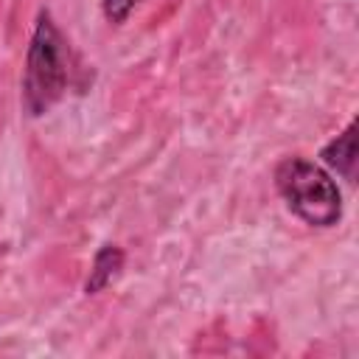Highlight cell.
Segmentation results:
<instances>
[{
    "mask_svg": "<svg viewBox=\"0 0 359 359\" xmlns=\"http://www.w3.org/2000/svg\"><path fill=\"white\" fill-rule=\"evenodd\" d=\"M140 0H104V17L109 20V22H115V25H121L129 14H132V8L137 6Z\"/></svg>",
    "mask_w": 359,
    "mask_h": 359,
    "instance_id": "cell-5",
    "label": "cell"
},
{
    "mask_svg": "<svg viewBox=\"0 0 359 359\" xmlns=\"http://www.w3.org/2000/svg\"><path fill=\"white\" fill-rule=\"evenodd\" d=\"M67 87V56L65 39L48 11L39 14L22 73V109L31 118L45 115Z\"/></svg>",
    "mask_w": 359,
    "mask_h": 359,
    "instance_id": "cell-2",
    "label": "cell"
},
{
    "mask_svg": "<svg viewBox=\"0 0 359 359\" xmlns=\"http://www.w3.org/2000/svg\"><path fill=\"white\" fill-rule=\"evenodd\" d=\"M320 157L331 171H337L339 177L353 182V171H356V123H348V129L342 135L328 140L325 149L320 151Z\"/></svg>",
    "mask_w": 359,
    "mask_h": 359,
    "instance_id": "cell-3",
    "label": "cell"
},
{
    "mask_svg": "<svg viewBox=\"0 0 359 359\" xmlns=\"http://www.w3.org/2000/svg\"><path fill=\"white\" fill-rule=\"evenodd\" d=\"M275 188L286 208L309 227H334L342 219V194L331 174L306 157H283Z\"/></svg>",
    "mask_w": 359,
    "mask_h": 359,
    "instance_id": "cell-1",
    "label": "cell"
},
{
    "mask_svg": "<svg viewBox=\"0 0 359 359\" xmlns=\"http://www.w3.org/2000/svg\"><path fill=\"white\" fill-rule=\"evenodd\" d=\"M121 269H123V250L115 247V244H104V247L95 252V258H93L90 278H87V283H84V292H87V294L104 292V289L118 278Z\"/></svg>",
    "mask_w": 359,
    "mask_h": 359,
    "instance_id": "cell-4",
    "label": "cell"
}]
</instances>
